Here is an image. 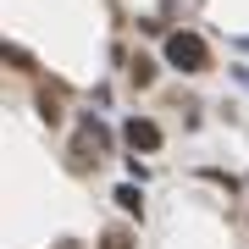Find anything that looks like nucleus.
<instances>
[{"mask_svg": "<svg viewBox=\"0 0 249 249\" xmlns=\"http://www.w3.org/2000/svg\"><path fill=\"white\" fill-rule=\"evenodd\" d=\"M166 61L178 72H205L211 67V50H205L199 34H166Z\"/></svg>", "mask_w": 249, "mask_h": 249, "instance_id": "f257e3e1", "label": "nucleus"}, {"mask_svg": "<svg viewBox=\"0 0 249 249\" xmlns=\"http://www.w3.org/2000/svg\"><path fill=\"white\" fill-rule=\"evenodd\" d=\"M122 139L133 144V150H160V127L150 122V116H133V122L122 127Z\"/></svg>", "mask_w": 249, "mask_h": 249, "instance_id": "f03ea898", "label": "nucleus"}, {"mask_svg": "<svg viewBox=\"0 0 249 249\" xmlns=\"http://www.w3.org/2000/svg\"><path fill=\"white\" fill-rule=\"evenodd\" d=\"M0 61H11V67H17V72H34V67H39L34 55H28L22 45H11V39H0Z\"/></svg>", "mask_w": 249, "mask_h": 249, "instance_id": "7ed1b4c3", "label": "nucleus"}, {"mask_svg": "<svg viewBox=\"0 0 249 249\" xmlns=\"http://www.w3.org/2000/svg\"><path fill=\"white\" fill-rule=\"evenodd\" d=\"M116 205H122V211H139L144 199H139V188H133V183H122V188H116Z\"/></svg>", "mask_w": 249, "mask_h": 249, "instance_id": "20e7f679", "label": "nucleus"}, {"mask_svg": "<svg viewBox=\"0 0 249 249\" xmlns=\"http://www.w3.org/2000/svg\"><path fill=\"white\" fill-rule=\"evenodd\" d=\"M150 78H155V67H150V61L139 55V61H133V83H150Z\"/></svg>", "mask_w": 249, "mask_h": 249, "instance_id": "39448f33", "label": "nucleus"}, {"mask_svg": "<svg viewBox=\"0 0 249 249\" xmlns=\"http://www.w3.org/2000/svg\"><path fill=\"white\" fill-rule=\"evenodd\" d=\"M106 249H127V238H122V232H111V238H106Z\"/></svg>", "mask_w": 249, "mask_h": 249, "instance_id": "423d86ee", "label": "nucleus"}]
</instances>
